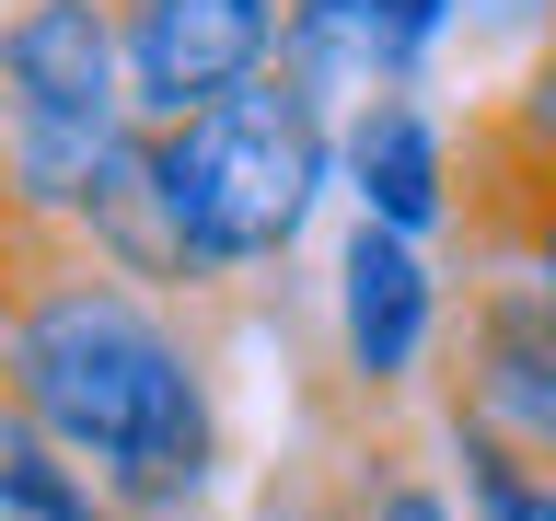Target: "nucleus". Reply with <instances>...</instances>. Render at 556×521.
<instances>
[{
	"instance_id": "9",
	"label": "nucleus",
	"mask_w": 556,
	"mask_h": 521,
	"mask_svg": "<svg viewBox=\"0 0 556 521\" xmlns=\"http://www.w3.org/2000/svg\"><path fill=\"white\" fill-rule=\"evenodd\" d=\"M0 521H128V510H116L47 429H24V417L0 406Z\"/></svg>"
},
{
	"instance_id": "1",
	"label": "nucleus",
	"mask_w": 556,
	"mask_h": 521,
	"mask_svg": "<svg viewBox=\"0 0 556 521\" xmlns=\"http://www.w3.org/2000/svg\"><path fill=\"white\" fill-rule=\"evenodd\" d=\"M0 406L47 429L128 521H186L232 452L208 313L24 220H0Z\"/></svg>"
},
{
	"instance_id": "7",
	"label": "nucleus",
	"mask_w": 556,
	"mask_h": 521,
	"mask_svg": "<svg viewBox=\"0 0 556 521\" xmlns=\"http://www.w3.org/2000/svg\"><path fill=\"white\" fill-rule=\"evenodd\" d=\"M337 198H348V220H382L406 243H441L464 220V151H452V116L417 81L337 116Z\"/></svg>"
},
{
	"instance_id": "5",
	"label": "nucleus",
	"mask_w": 556,
	"mask_h": 521,
	"mask_svg": "<svg viewBox=\"0 0 556 521\" xmlns=\"http://www.w3.org/2000/svg\"><path fill=\"white\" fill-rule=\"evenodd\" d=\"M116 59H128V116L174 128L278 69V0H116Z\"/></svg>"
},
{
	"instance_id": "4",
	"label": "nucleus",
	"mask_w": 556,
	"mask_h": 521,
	"mask_svg": "<svg viewBox=\"0 0 556 521\" xmlns=\"http://www.w3.org/2000/svg\"><path fill=\"white\" fill-rule=\"evenodd\" d=\"M429 417H441V441H486V452L556 475V302L521 267H486L452 290Z\"/></svg>"
},
{
	"instance_id": "3",
	"label": "nucleus",
	"mask_w": 556,
	"mask_h": 521,
	"mask_svg": "<svg viewBox=\"0 0 556 521\" xmlns=\"http://www.w3.org/2000/svg\"><path fill=\"white\" fill-rule=\"evenodd\" d=\"M441 336H452V278L429 243L348 220L325 255V371H337L348 417H417L441 382Z\"/></svg>"
},
{
	"instance_id": "11",
	"label": "nucleus",
	"mask_w": 556,
	"mask_h": 521,
	"mask_svg": "<svg viewBox=\"0 0 556 521\" xmlns=\"http://www.w3.org/2000/svg\"><path fill=\"white\" fill-rule=\"evenodd\" d=\"M498 267H521V278H533V290L556 302V186H545L533 208H521L510 232H498Z\"/></svg>"
},
{
	"instance_id": "12",
	"label": "nucleus",
	"mask_w": 556,
	"mask_h": 521,
	"mask_svg": "<svg viewBox=\"0 0 556 521\" xmlns=\"http://www.w3.org/2000/svg\"><path fill=\"white\" fill-rule=\"evenodd\" d=\"M394 35H406V59L429 69V47L452 35V0H394Z\"/></svg>"
},
{
	"instance_id": "6",
	"label": "nucleus",
	"mask_w": 556,
	"mask_h": 521,
	"mask_svg": "<svg viewBox=\"0 0 556 521\" xmlns=\"http://www.w3.org/2000/svg\"><path fill=\"white\" fill-rule=\"evenodd\" d=\"M0 128H128L116 0H0Z\"/></svg>"
},
{
	"instance_id": "2",
	"label": "nucleus",
	"mask_w": 556,
	"mask_h": 521,
	"mask_svg": "<svg viewBox=\"0 0 556 521\" xmlns=\"http://www.w3.org/2000/svg\"><path fill=\"white\" fill-rule=\"evenodd\" d=\"M139 139H151V220H163V255H174V302L198 313L267 290L337 198V128L278 69H255L243 93L198 104L174 128H139Z\"/></svg>"
},
{
	"instance_id": "10",
	"label": "nucleus",
	"mask_w": 556,
	"mask_h": 521,
	"mask_svg": "<svg viewBox=\"0 0 556 521\" xmlns=\"http://www.w3.org/2000/svg\"><path fill=\"white\" fill-rule=\"evenodd\" d=\"M441 475L464 498V521H556L545 463H510V452H486V441H441Z\"/></svg>"
},
{
	"instance_id": "8",
	"label": "nucleus",
	"mask_w": 556,
	"mask_h": 521,
	"mask_svg": "<svg viewBox=\"0 0 556 521\" xmlns=\"http://www.w3.org/2000/svg\"><path fill=\"white\" fill-rule=\"evenodd\" d=\"M545 186H556V24L533 35L521 81H510L498 104H486V116H476V139H464V198H476L464 220H476V232L498 243V232L521 220V208L545 198Z\"/></svg>"
}]
</instances>
